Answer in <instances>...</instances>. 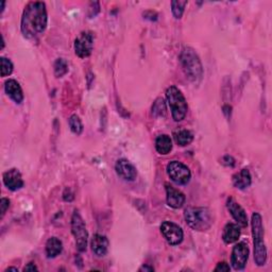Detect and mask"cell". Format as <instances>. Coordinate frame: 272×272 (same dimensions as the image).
<instances>
[{"mask_svg": "<svg viewBox=\"0 0 272 272\" xmlns=\"http://www.w3.org/2000/svg\"><path fill=\"white\" fill-rule=\"evenodd\" d=\"M47 10L42 2H32L28 4L22 17V32L27 38H34L42 34L47 28Z\"/></svg>", "mask_w": 272, "mask_h": 272, "instance_id": "1", "label": "cell"}, {"mask_svg": "<svg viewBox=\"0 0 272 272\" xmlns=\"http://www.w3.org/2000/svg\"><path fill=\"white\" fill-rule=\"evenodd\" d=\"M252 235L254 240V260L255 264L259 267L264 266L267 260V249L264 241V227L263 219L258 213H254L252 215L251 220Z\"/></svg>", "mask_w": 272, "mask_h": 272, "instance_id": "2", "label": "cell"}, {"mask_svg": "<svg viewBox=\"0 0 272 272\" xmlns=\"http://www.w3.org/2000/svg\"><path fill=\"white\" fill-rule=\"evenodd\" d=\"M183 71L193 83H199L203 77V66L196 51L190 47L184 48L180 55Z\"/></svg>", "mask_w": 272, "mask_h": 272, "instance_id": "3", "label": "cell"}, {"mask_svg": "<svg viewBox=\"0 0 272 272\" xmlns=\"http://www.w3.org/2000/svg\"><path fill=\"white\" fill-rule=\"evenodd\" d=\"M187 225L195 231L203 232L212 227L213 219L207 208H188L184 212Z\"/></svg>", "mask_w": 272, "mask_h": 272, "instance_id": "4", "label": "cell"}, {"mask_svg": "<svg viewBox=\"0 0 272 272\" xmlns=\"http://www.w3.org/2000/svg\"><path fill=\"white\" fill-rule=\"evenodd\" d=\"M166 98L171 109L172 118L176 121H181L187 114V102L185 97L177 86H170L166 91Z\"/></svg>", "mask_w": 272, "mask_h": 272, "instance_id": "5", "label": "cell"}, {"mask_svg": "<svg viewBox=\"0 0 272 272\" xmlns=\"http://www.w3.org/2000/svg\"><path fill=\"white\" fill-rule=\"evenodd\" d=\"M72 232L76 239V246L78 251L79 252L86 251L89 233L86 231L85 223L80 215V213L77 210L74 212L72 217Z\"/></svg>", "mask_w": 272, "mask_h": 272, "instance_id": "6", "label": "cell"}, {"mask_svg": "<svg viewBox=\"0 0 272 272\" xmlns=\"http://www.w3.org/2000/svg\"><path fill=\"white\" fill-rule=\"evenodd\" d=\"M167 173L171 181L180 184V185H185L191 178L189 168L178 161H172L167 165Z\"/></svg>", "mask_w": 272, "mask_h": 272, "instance_id": "7", "label": "cell"}, {"mask_svg": "<svg viewBox=\"0 0 272 272\" xmlns=\"http://www.w3.org/2000/svg\"><path fill=\"white\" fill-rule=\"evenodd\" d=\"M75 52L76 54L85 59L92 54L94 48V35L91 32H82L79 36L75 40Z\"/></svg>", "mask_w": 272, "mask_h": 272, "instance_id": "8", "label": "cell"}, {"mask_svg": "<svg viewBox=\"0 0 272 272\" xmlns=\"http://www.w3.org/2000/svg\"><path fill=\"white\" fill-rule=\"evenodd\" d=\"M161 232L164 238L167 240L169 245H180L184 238V233L182 229L171 221H165L161 226Z\"/></svg>", "mask_w": 272, "mask_h": 272, "instance_id": "9", "label": "cell"}, {"mask_svg": "<svg viewBox=\"0 0 272 272\" xmlns=\"http://www.w3.org/2000/svg\"><path fill=\"white\" fill-rule=\"evenodd\" d=\"M249 248L245 242H238L233 248L232 256H231V264L235 270H242L245 269L248 258H249Z\"/></svg>", "mask_w": 272, "mask_h": 272, "instance_id": "10", "label": "cell"}, {"mask_svg": "<svg viewBox=\"0 0 272 272\" xmlns=\"http://www.w3.org/2000/svg\"><path fill=\"white\" fill-rule=\"evenodd\" d=\"M115 170L118 176L124 181H134L138 177V171L133 165L125 159H120L116 162Z\"/></svg>", "mask_w": 272, "mask_h": 272, "instance_id": "11", "label": "cell"}, {"mask_svg": "<svg viewBox=\"0 0 272 272\" xmlns=\"http://www.w3.org/2000/svg\"><path fill=\"white\" fill-rule=\"evenodd\" d=\"M4 183L5 185L12 191L21 189L24 186V180L22 177V173L19 172L18 169L12 168L9 169L4 173Z\"/></svg>", "mask_w": 272, "mask_h": 272, "instance_id": "12", "label": "cell"}, {"mask_svg": "<svg viewBox=\"0 0 272 272\" xmlns=\"http://www.w3.org/2000/svg\"><path fill=\"white\" fill-rule=\"evenodd\" d=\"M227 207L229 212L231 213L232 217L237 222V225L240 226L241 228H246L248 226V217L245 210L242 209L233 198L228 199Z\"/></svg>", "mask_w": 272, "mask_h": 272, "instance_id": "13", "label": "cell"}, {"mask_svg": "<svg viewBox=\"0 0 272 272\" xmlns=\"http://www.w3.org/2000/svg\"><path fill=\"white\" fill-rule=\"evenodd\" d=\"M166 195L167 204L174 210L181 209L184 206V203H185V195L179 189L168 185V184H166Z\"/></svg>", "mask_w": 272, "mask_h": 272, "instance_id": "14", "label": "cell"}, {"mask_svg": "<svg viewBox=\"0 0 272 272\" xmlns=\"http://www.w3.org/2000/svg\"><path fill=\"white\" fill-rule=\"evenodd\" d=\"M5 90L7 95L11 98L15 103L19 104L22 103L24 100V93L21 85L19 83L14 80V79H10L5 83Z\"/></svg>", "mask_w": 272, "mask_h": 272, "instance_id": "15", "label": "cell"}, {"mask_svg": "<svg viewBox=\"0 0 272 272\" xmlns=\"http://www.w3.org/2000/svg\"><path fill=\"white\" fill-rule=\"evenodd\" d=\"M91 246H92V250L94 253L97 256L102 257V256H105L106 253H108L109 240L108 238L101 234H95L92 238Z\"/></svg>", "mask_w": 272, "mask_h": 272, "instance_id": "16", "label": "cell"}, {"mask_svg": "<svg viewBox=\"0 0 272 272\" xmlns=\"http://www.w3.org/2000/svg\"><path fill=\"white\" fill-rule=\"evenodd\" d=\"M240 237V226L236 223H228V225L223 229L222 239L227 245L234 244Z\"/></svg>", "mask_w": 272, "mask_h": 272, "instance_id": "17", "label": "cell"}, {"mask_svg": "<svg viewBox=\"0 0 272 272\" xmlns=\"http://www.w3.org/2000/svg\"><path fill=\"white\" fill-rule=\"evenodd\" d=\"M252 183V178L249 169L244 168L233 176V185L239 189L248 188Z\"/></svg>", "mask_w": 272, "mask_h": 272, "instance_id": "18", "label": "cell"}, {"mask_svg": "<svg viewBox=\"0 0 272 272\" xmlns=\"http://www.w3.org/2000/svg\"><path fill=\"white\" fill-rule=\"evenodd\" d=\"M62 250H63V244L59 238L51 237L47 240L46 253H47V256L49 258H54L59 254H61Z\"/></svg>", "mask_w": 272, "mask_h": 272, "instance_id": "19", "label": "cell"}, {"mask_svg": "<svg viewBox=\"0 0 272 272\" xmlns=\"http://www.w3.org/2000/svg\"><path fill=\"white\" fill-rule=\"evenodd\" d=\"M155 149L162 155L168 154L172 150V142L170 136L166 134L160 135L155 141Z\"/></svg>", "mask_w": 272, "mask_h": 272, "instance_id": "20", "label": "cell"}, {"mask_svg": "<svg viewBox=\"0 0 272 272\" xmlns=\"http://www.w3.org/2000/svg\"><path fill=\"white\" fill-rule=\"evenodd\" d=\"M173 138H174V141H176V143L179 146H182V147H184V146H187L192 142L193 135L190 131H188L186 129H180V130L174 131Z\"/></svg>", "mask_w": 272, "mask_h": 272, "instance_id": "21", "label": "cell"}, {"mask_svg": "<svg viewBox=\"0 0 272 272\" xmlns=\"http://www.w3.org/2000/svg\"><path fill=\"white\" fill-rule=\"evenodd\" d=\"M186 0H174V2L171 3V11L173 16L177 19H180L184 13V10H185V7L187 6Z\"/></svg>", "mask_w": 272, "mask_h": 272, "instance_id": "22", "label": "cell"}, {"mask_svg": "<svg viewBox=\"0 0 272 272\" xmlns=\"http://www.w3.org/2000/svg\"><path fill=\"white\" fill-rule=\"evenodd\" d=\"M68 123H70V127L73 133L76 135H80L83 132V124L80 119V117L78 115L74 114L72 115L70 119H68Z\"/></svg>", "mask_w": 272, "mask_h": 272, "instance_id": "23", "label": "cell"}, {"mask_svg": "<svg viewBox=\"0 0 272 272\" xmlns=\"http://www.w3.org/2000/svg\"><path fill=\"white\" fill-rule=\"evenodd\" d=\"M68 73V63L65 59H57L54 63V75L56 78H62Z\"/></svg>", "mask_w": 272, "mask_h": 272, "instance_id": "24", "label": "cell"}, {"mask_svg": "<svg viewBox=\"0 0 272 272\" xmlns=\"http://www.w3.org/2000/svg\"><path fill=\"white\" fill-rule=\"evenodd\" d=\"M152 113L155 116H165L166 115V104L163 98H158L152 105Z\"/></svg>", "mask_w": 272, "mask_h": 272, "instance_id": "25", "label": "cell"}, {"mask_svg": "<svg viewBox=\"0 0 272 272\" xmlns=\"http://www.w3.org/2000/svg\"><path fill=\"white\" fill-rule=\"evenodd\" d=\"M2 77L10 76L13 73V64L7 57H2Z\"/></svg>", "mask_w": 272, "mask_h": 272, "instance_id": "26", "label": "cell"}, {"mask_svg": "<svg viewBox=\"0 0 272 272\" xmlns=\"http://www.w3.org/2000/svg\"><path fill=\"white\" fill-rule=\"evenodd\" d=\"M10 207V200L7 198H3L0 200V208H2V218L5 216V214L7 213V210Z\"/></svg>", "mask_w": 272, "mask_h": 272, "instance_id": "27", "label": "cell"}, {"mask_svg": "<svg viewBox=\"0 0 272 272\" xmlns=\"http://www.w3.org/2000/svg\"><path fill=\"white\" fill-rule=\"evenodd\" d=\"M222 164L226 165V166H234L235 165V160L233 159L232 157H230V155H227V157H225L222 159Z\"/></svg>", "mask_w": 272, "mask_h": 272, "instance_id": "28", "label": "cell"}, {"mask_svg": "<svg viewBox=\"0 0 272 272\" xmlns=\"http://www.w3.org/2000/svg\"><path fill=\"white\" fill-rule=\"evenodd\" d=\"M231 270V268H230V266L226 263V261H222V263H219L218 265H217V267L215 268V271H230Z\"/></svg>", "mask_w": 272, "mask_h": 272, "instance_id": "29", "label": "cell"}, {"mask_svg": "<svg viewBox=\"0 0 272 272\" xmlns=\"http://www.w3.org/2000/svg\"><path fill=\"white\" fill-rule=\"evenodd\" d=\"M34 270H37V267H36L33 263L28 264V265L24 268V271H34Z\"/></svg>", "mask_w": 272, "mask_h": 272, "instance_id": "30", "label": "cell"}, {"mask_svg": "<svg viewBox=\"0 0 272 272\" xmlns=\"http://www.w3.org/2000/svg\"><path fill=\"white\" fill-rule=\"evenodd\" d=\"M140 271H154V269L152 267H148V266H143Z\"/></svg>", "mask_w": 272, "mask_h": 272, "instance_id": "31", "label": "cell"}, {"mask_svg": "<svg viewBox=\"0 0 272 272\" xmlns=\"http://www.w3.org/2000/svg\"><path fill=\"white\" fill-rule=\"evenodd\" d=\"M7 271H15V272H17L18 270H17V268H13V267H10V268H8L7 270H6V272Z\"/></svg>", "mask_w": 272, "mask_h": 272, "instance_id": "32", "label": "cell"}]
</instances>
